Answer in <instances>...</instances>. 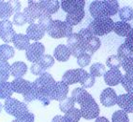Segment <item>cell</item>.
Instances as JSON below:
<instances>
[{"label":"cell","instance_id":"cell-21","mask_svg":"<svg viewBox=\"0 0 133 122\" xmlns=\"http://www.w3.org/2000/svg\"><path fill=\"white\" fill-rule=\"evenodd\" d=\"M100 45H101V41L99 38L97 36H95V35H92L90 38H88L84 42L86 53L90 54V55L94 54L100 48Z\"/></svg>","mask_w":133,"mask_h":122},{"label":"cell","instance_id":"cell-33","mask_svg":"<svg viewBox=\"0 0 133 122\" xmlns=\"http://www.w3.org/2000/svg\"><path fill=\"white\" fill-rule=\"evenodd\" d=\"M90 75H93L94 78H99L104 75V74L106 73V69H105V65L100 63H96L93 64L90 66Z\"/></svg>","mask_w":133,"mask_h":122},{"label":"cell","instance_id":"cell-40","mask_svg":"<svg viewBox=\"0 0 133 122\" xmlns=\"http://www.w3.org/2000/svg\"><path fill=\"white\" fill-rule=\"evenodd\" d=\"M52 15L43 13V14L41 15V17L38 18V24H39L43 29H45V31H47V29L49 28V26L52 24Z\"/></svg>","mask_w":133,"mask_h":122},{"label":"cell","instance_id":"cell-27","mask_svg":"<svg viewBox=\"0 0 133 122\" xmlns=\"http://www.w3.org/2000/svg\"><path fill=\"white\" fill-rule=\"evenodd\" d=\"M121 84L128 93H133V71L128 72L123 75Z\"/></svg>","mask_w":133,"mask_h":122},{"label":"cell","instance_id":"cell-45","mask_svg":"<svg viewBox=\"0 0 133 122\" xmlns=\"http://www.w3.org/2000/svg\"><path fill=\"white\" fill-rule=\"evenodd\" d=\"M13 24L16 26H23L24 24H27L26 22V19L24 17L23 12H18L13 16Z\"/></svg>","mask_w":133,"mask_h":122},{"label":"cell","instance_id":"cell-42","mask_svg":"<svg viewBox=\"0 0 133 122\" xmlns=\"http://www.w3.org/2000/svg\"><path fill=\"white\" fill-rule=\"evenodd\" d=\"M16 32H15L13 29H10V30H7V31H4L2 33L0 34V37L1 39L4 41L5 43H10L12 42V39L14 37V35H16Z\"/></svg>","mask_w":133,"mask_h":122},{"label":"cell","instance_id":"cell-14","mask_svg":"<svg viewBox=\"0 0 133 122\" xmlns=\"http://www.w3.org/2000/svg\"><path fill=\"white\" fill-rule=\"evenodd\" d=\"M45 33V29H43L38 22L29 24V26L26 29V35L28 36V38L30 40H34L36 42H38V40H41L44 36Z\"/></svg>","mask_w":133,"mask_h":122},{"label":"cell","instance_id":"cell-52","mask_svg":"<svg viewBox=\"0 0 133 122\" xmlns=\"http://www.w3.org/2000/svg\"><path fill=\"white\" fill-rule=\"evenodd\" d=\"M3 109V105H2V103H0V113H1V111H2Z\"/></svg>","mask_w":133,"mask_h":122},{"label":"cell","instance_id":"cell-44","mask_svg":"<svg viewBox=\"0 0 133 122\" xmlns=\"http://www.w3.org/2000/svg\"><path fill=\"white\" fill-rule=\"evenodd\" d=\"M23 96H24V101H25L26 103H32V102L36 101V100H37L36 89H35V88L33 87V84H32V87H31V89H29L28 91L26 92L24 95H23Z\"/></svg>","mask_w":133,"mask_h":122},{"label":"cell","instance_id":"cell-28","mask_svg":"<svg viewBox=\"0 0 133 122\" xmlns=\"http://www.w3.org/2000/svg\"><path fill=\"white\" fill-rule=\"evenodd\" d=\"M14 49L8 44L0 45V60L9 61L14 56Z\"/></svg>","mask_w":133,"mask_h":122},{"label":"cell","instance_id":"cell-2","mask_svg":"<svg viewBox=\"0 0 133 122\" xmlns=\"http://www.w3.org/2000/svg\"><path fill=\"white\" fill-rule=\"evenodd\" d=\"M114 21L112 18H99L95 19L91 21L90 25L88 26V29L91 31V33L95 36H101V35H108L114 30Z\"/></svg>","mask_w":133,"mask_h":122},{"label":"cell","instance_id":"cell-7","mask_svg":"<svg viewBox=\"0 0 133 122\" xmlns=\"http://www.w3.org/2000/svg\"><path fill=\"white\" fill-rule=\"evenodd\" d=\"M45 47L41 42H34L29 45V47L25 49L26 59L31 63H38L39 59L44 55Z\"/></svg>","mask_w":133,"mask_h":122},{"label":"cell","instance_id":"cell-8","mask_svg":"<svg viewBox=\"0 0 133 122\" xmlns=\"http://www.w3.org/2000/svg\"><path fill=\"white\" fill-rule=\"evenodd\" d=\"M55 83V80L54 79L52 75L51 74L47 73L39 75L34 82H32L33 87L35 88V89L39 90V89H48L51 90L52 88L54 87V85Z\"/></svg>","mask_w":133,"mask_h":122},{"label":"cell","instance_id":"cell-15","mask_svg":"<svg viewBox=\"0 0 133 122\" xmlns=\"http://www.w3.org/2000/svg\"><path fill=\"white\" fill-rule=\"evenodd\" d=\"M123 75L119 69H110L104 74V81L108 86H116L120 84Z\"/></svg>","mask_w":133,"mask_h":122},{"label":"cell","instance_id":"cell-32","mask_svg":"<svg viewBox=\"0 0 133 122\" xmlns=\"http://www.w3.org/2000/svg\"><path fill=\"white\" fill-rule=\"evenodd\" d=\"M64 117H65L66 122H79L82 117L80 109L75 108V107L72 108L71 110H69L66 113H65Z\"/></svg>","mask_w":133,"mask_h":122},{"label":"cell","instance_id":"cell-49","mask_svg":"<svg viewBox=\"0 0 133 122\" xmlns=\"http://www.w3.org/2000/svg\"><path fill=\"white\" fill-rule=\"evenodd\" d=\"M13 13L16 14L18 12H21V3L19 1H10Z\"/></svg>","mask_w":133,"mask_h":122},{"label":"cell","instance_id":"cell-34","mask_svg":"<svg viewBox=\"0 0 133 122\" xmlns=\"http://www.w3.org/2000/svg\"><path fill=\"white\" fill-rule=\"evenodd\" d=\"M117 56L120 57L122 60L130 58L133 56V50L126 43H123L122 45H120V47L117 49Z\"/></svg>","mask_w":133,"mask_h":122},{"label":"cell","instance_id":"cell-18","mask_svg":"<svg viewBox=\"0 0 133 122\" xmlns=\"http://www.w3.org/2000/svg\"><path fill=\"white\" fill-rule=\"evenodd\" d=\"M27 72V65L24 62H15L10 65V75L15 78H23Z\"/></svg>","mask_w":133,"mask_h":122},{"label":"cell","instance_id":"cell-37","mask_svg":"<svg viewBox=\"0 0 133 122\" xmlns=\"http://www.w3.org/2000/svg\"><path fill=\"white\" fill-rule=\"evenodd\" d=\"M106 65L110 69H119L122 66V59L117 55H112L106 60Z\"/></svg>","mask_w":133,"mask_h":122},{"label":"cell","instance_id":"cell-5","mask_svg":"<svg viewBox=\"0 0 133 122\" xmlns=\"http://www.w3.org/2000/svg\"><path fill=\"white\" fill-rule=\"evenodd\" d=\"M80 112L84 119L91 120L98 117L100 109L98 104L96 103L95 99L90 96L80 104Z\"/></svg>","mask_w":133,"mask_h":122},{"label":"cell","instance_id":"cell-20","mask_svg":"<svg viewBox=\"0 0 133 122\" xmlns=\"http://www.w3.org/2000/svg\"><path fill=\"white\" fill-rule=\"evenodd\" d=\"M12 43L14 47L19 50H25L30 45V39L26 35L23 34H16L12 39Z\"/></svg>","mask_w":133,"mask_h":122},{"label":"cell","instance_id":"cell-16","mask_svg":"<svg viewBox=\"0 0 133 122\" xmlns=\"http://www.w3.org/2000/svg\"><path fill=\"white\" fill-rule=\"evenodd\" d=\"M38 2L43 13L49 15L56 13L60 7V2L57 0H41Z\"/></svg>","mask_w":133,"mask_h":122},{"label":"cell","instance_id":"cell-1","mask_svg":"<svg viewBox=\"0 0 133 122\" xmlns=\"http://www.w3.org/2000/svg\"><path fill=\"white\" fill-rule=\"evenodd\" d=\"M119 11V2L116 0H96L89 6L90 15L95 19L114 16Z\"/></svg>","mask_w":133,"mask_h":122},{"label":"cell","instance_id":"cell-9","mask_svg":"<svg viewBox=\"0 0 133 122\" xmlns=\"http://www.w3.org/2000/svg\"><path fill=\"white\" fill-rule=\"evenodd\" d=\"M68 93H69V86L65 84L63 81H55L51 91L52 100L60 102L68 97Z\"/></svg>","mask_w":133,"mask_h":122},{"label":"cell","instance_id":"cell-46","mask_svg":"<svg viewBox=\"0 0 133 122\" xmlns=\"http://www.w3.org/2000/svg\"><path fill=\"white\" fill-rule=\"evenodd\" d=\"M34 120H35V117H34L33 114L30 112H27L26 114L21 116V117H16L11 122H34Z\"/></svg>","mask_w":133,"mask_h":122},{"label":"cell","instance_id":"cell-29","mask_svg":"<svg viewBox=\"0 0 133 122\" xmlns=\"http://www.w3.org/2000/svg\"><path fill=\"white\" fill-rule=\"evenodd\" d=\"M10 75V64L7 61L0 60V83L8 81Z\"/></svg>","mask_w":133,"mask_h":122},{"label":"cell","instance_id":"cell-41","mask_svg":"<svg viewBox=\"0 0 133 122\" xmlns=\"http://www.w3.org/2000/svg\"><path fill=\"white\" fill-rule=\"evenodd\" d=\"M91 55L88 53H83L82 55H80V56L77 58V63H78V64L80 65V67L81 68H83V67H85V66L89 65V64H90L91 62Z\"/></svg>","mask_w":133,"mask_h":122},{"label":"cell","instance_id":"cell-22","mask_svg":"<svg viewBox=\"0 0 133 122\" xmlns=\"http://www.w3.org/2000/svg\"><path fill=\"white\" fill-rule=\"evenodd\" d=\"M79 83L82 85L83 89H89L92 88L95 84V78L87 73L83 68H80V81Z\"/></svg>","mask_w":133,"mask_h":122},{"label":"cell","instance_id":"cell-48","mask_svg":"<svg viewBox=\"0 0 133 122\" xmlns=\"http://www.w3.org/2000/svg\"><path fill=\"white\" fill-rule=\"evenodd\" d=\"M125 43H126L128 47L130 48V49L133 50V28H131L130 32H129V33H128V35L126 36Z\"/></svg>","mask_w":133,"mask_h":122},{"label":"cell","instance_id":"cell-12","mask_svg":"<svg viewBox=\"0 0 133 122\" xmlns=\"http://www.w3.org/2000/svg\"><path fill=\"white\" fill-rule=\"evenodd\" d=\"M116 104L124 112L133 113V93L121 94L117 97Z\"/></svg>","mask_w":133,"mask_h":122},{"label":"cell","instance_id":"cell-10","mask_svg":"<svg viewBox=\"0 0 133 122\" xmlns=\"http://www.w3.org/2000/svg\"><path fill=\"white\" fill-rule=\"evenodd\" d=\"M60 6L62 10L66 12V14H69V13H74V12L84 10L85 1L84 0H62L60 2Z\"/></svg>","mask_w":133,"mask_h":122},{"label":"cell","instance_id":"cell-23","mask_svg":"<svg viewBox=\"0 0 133 122\" xmlns=\"http://www.w3.org/2000/svg\"><path fill=\"white\" fill-rule=\"evenodd\" d=\"M131 30V25L128 22H126V21H116L114 22V32L116 34L119 36H124L126 37L127 35H128V33L130 32Z\"/></svg>","mask_w":133,"mask_h":122},{"label":"cell","instance_id":"cell-43","mask_svg":"<svg viewBox=\"0 0 133 122\" xmlns=\"http://www.w3.org/2000/svg\"><path fill=\"white\" fill-rule=\"evenodd\" d=\"M30 71L33 75H38V77L46 73V69L43 68V66L41 65L38 62V63H34V64H32V65H31V67H30Z\"/></svg>","mask_w":133,"mask_h":122},{"label":"cell","instance_id":"cell-26","mask_svg":"<svg viewBox=\"0 0 133 122\" xmlns=\"http://www.w3.org/2000/svg\"><path fill=\"white\" fill-rule=\"evenodd\" d=\"M13 13L10 1H0V19L1 21L8 20Z\"/></svg>","mask_w":133,"mask_h":122},{"label":"cell","instance_id":"cell-31","mask_svg":"<svg viewBox=\"0 0 133 122\" xmlns=\"http://www.w3.org/2000/svg\"><path fill=\"white\" fill-rule=\"evenodd\" d=\"M119 18L122 21H131L133 19V9L129 6H125V7L119 9Z\"/></svg>","mask_w":133,"mask_h":122},{"label":"cell","instance_id":"cell-39","mask_svg":"<svg viewBox=\"0 0 133 122\" xmlns=\"http://www.w3.org/2000/svg\"><path fill=\"white\" fill-rule=\"evenodd\" d=\"M38 63L43 66V68H45L46 70H47V69L51 68V67L54 65V64H55V58H54L52 55H50V54H46V55L44 54V55L39 59Z\"/></svg>","mask_w":133,"mask_h":122},{"label":"cell","instance_id":"cell-13","mask_svg":"<svg viewBox=\"0 0 133 122\" xmlns=\"http://www.w3.org/2000/svg\"><path fill=\"white\" fill-rule=\"evenodd\" d=\"M12 90L15 93L24 95L32 87V82L24 78H15L10 82Z\"/></svg>","mask_w":133,"mask_h":122},{"label":"cell","instance_id":"cell-38","mask_svg":"<svg viewBox=\"0 0 133 122\" xmlns=\"http://www.w3.org/2000/svg\"><path fill=\"white\" fill-rule=\"evenodd\" d=\"M112 122H129V118L126 112L123 110H117L112 114Z\"/></svg>","mask_w":133,"mask_h":122},{"label":"cell","instance_id":"cell-30","mask_svg":"<svg viewBox=\"0 0 133 122\" xmlns=\"http://www.w3.org/2000/svg\"><path fill=\"white\" fill-rule=\"evenodd\" d=\"M12 94H13V90H12L10 82L6 81V82L0 83V99L7 100L9 98H11Z\"/></svg>","mask_w":133,"mask_h":122},{"label":"cell","instance_id":"cell-17","mask_svg":"<svg viewBox=\"0 0 133 122\" xmlns=\"http://www.w3.org/2000/svg\"><path fill=\"white\" fill-rule=\"evenodd\" d=\"M70 56L71 52L69 48L66 47V45H58L54 51V57L59 62H68Z\"/></svg>","mask_w":133,"mask_h":122},{"label":"cell","instance_id":"cell-19","mask_svg":"<svg viewBox=\"0 0 133 122\" xmlns=\"http://www.w3.org/2000/svg\"><path fill=\"white\" fill-rule=\"evenodd\" d=\"M62 81L66 85H73L80 81V68L68 70L62 77Z\"/></svg>","mask_w":133,"mask_h":122},{"label":"cell","instance_id":"cell-11","mask_svg":"<svg viewBox=\"0 0 133 122\" xmlns=\"http://www.w3.org/2000/svg\"><path fill=\"white\" fill-rule=\"evenodd\" d=\"M117 94L112 88H106L100 94V103L105 107H111L116 104Z\"/></svg>","mask_w":133,"mask_h":122},{"label":"cell","instance_id":"cell-35","mask_svg":"<svg viewBox=\"0 0 133 122\" xmlns=\"http://www.w3.org/2000/svg\"><path fill=\"white\" fill-rule=\"evenodd\" d=\"M81 44H83V42L82 41L81 37L79 36L78 33L71 34L69 37L66 38V47L69 48V50H70L71 49H73V48L79 46V45H81Z\"/></svg>","mask_w":133,"mask_h":122},{"label":"cell","instance_id":"cell-3","mask_svg":"<svg viewBox=\"0 0 133 122\" xmlns=\"http://www.w3.org/2000/svg\"><path fill=\"white\" fill-rule=\"evenodd\" d=\"M46 32L51 37L59 39L63 37L68 38L71 34H73V29H72V26L66 24V21L54 20Z\"/></svg>","mask_w":133,"mask_h":122},{"label":"cell","instance_id":"cell-51","mask_svg":"<svg viewBox=\"0 0 133 122\" xmlns=\"http://www.w3.org/2000/svg\"><path fill=\"white\" fill-rule=\"evenodd\" d=\"M95 122H110L109 119H108L107 117H97L96 118V121Z\"/></svg>","mask_w":133,"mask_h":122},{"label":"cell","instance_id":"cell-24","mask_svg":"<svg viewBox=\"0 0 133 122\" xmlns=\"http://www.w3.org/2000/svg\"><path fill=\"white\" fill-rule=\"evenodd\" d=\"M85 15V11L84 10H80L78 12H74V13H69L66 16V22L69 24L70 26H75L77 24H79L84 18Z\"/></svg>","mask_w":133,"mask_h":122},{"label":"cell","instance_id":"cell-4","mask_svg":"<svg viewBox=\"0 0 133 122\" xmlns=\"http://www.w3.org/2000/svg\"><path fill=\"white\" fill-rule=\"evenodd\" d=\"M3 108L6 111V113H8L9 115L12 116V117H14L15 118L29 112L28 107L25 103L14 98L7 99L4 104H3Z\"/></svg>","mask_w":133,"mask_h":122},{"label":"cell","instance_id":"cell-36","mask_svg":"<svg viewBox=\"0 0 133 122\" xmlns=\"http://www.w3.org/2000/svg\"><path fill=\"white\" fill-rule=\"evenodd\" d=\"M74 105H75V102L71 97H66V99L59 102V109L63 113H66L68 111L71 110L72 108H74Z\"/></svg>","mask_w":133,"mask_h":122},{"label":"cell","instance_id":"cell-25","mask_svg":"<svg viewBox=\"0 0 133 122\" xmlns=\"http://www.w3.org/2000/svg\"><path fill=\"white\" fill-rule=\"evenodd\" d=\"M90 96H92V95L90 93H88L83 88H76L71 92V98L73 99V101L75 103H79V104H81L83 102H84Z\"/></svg>","mask_w":133,"mask_h":122},{"label":"cell","instance_id":"cell-50","mask_svg":"<svg viewBox=\"0 0 133 122\" xmlns=\"http://www.w3.org/2000/svg\"><path fill=\"white\" fill-rule=\"evenodd\" d=\"M52 122H66V120H65V117H63V116L57 115L52 117Z\"/></svg>","mask_w":133,"mask_h":122},{"label":"cell","instance_id":"cell-47","mask_svg":"<svg viewBox=\"0 0 133 122\" xmlns=\"http://www.w3.org/2000/svg\"><path fill=\"white\" fill-rule=\"evenodd\" d=\"M122 67L126 71V73L133 71V56L130 58L122 60Z\"/></svg>","mask_w":133,"mask_h":122},{"label":"cell","instance_id":"cell-6","mask_svg":"<svg viewBox=\"0 0 133 122\" xmlns=\"http://www.w3.org/2000/svg\"><path fill=\"white\" fill-rule=\"evenodd\" d=\"M23 13L25 17L26 22L29 24H37L38 18L41 17V15L43 14L42 10L39 7V2L34 1V0L28 1V6L24 9Z\"/></svg>","mask_w":133,"mask_h":122}]
</instances>
